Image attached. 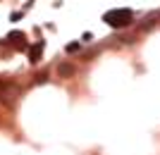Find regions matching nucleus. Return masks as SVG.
Returning <instances> with one entry per match:
<instances>
[{"label":"nucleus","mask_w":160,"mask_h":155,"mask_svg":"<svg viewBox=\"0 0 160 155\" xmlns=\"http://www.w3.org/2000/svg\"><path fill=\"white\" fill-rule=\"evenodd\" d=\"M103 22L112 29H124L134 22V14L132 10H110V12L103 14Z\"/></svg>","instance_id":"obj_1"},{"label":"nucleus","mask_w":160,"mask_h":155,"mask_svg":"<svg viewBox=\"0 0 160 155\" xmlns=\"http://www.w3.org/2000/svg\"><path fill=\"white\" fill-rule=\"evenodd\" d=\"M41 53H43V41H38V43H33V46L29 48V60L36 65V62L41 60Z\"/></svg>","instance_id":"obj_2"},{"label":"nucleus","mask_w":160,"mask_h":155,"mask_svg":"<svg viewBox=\"0 0 160 155\" xmlns=\"http://www.w3.org/2000/svg\"><path fill=\"white\" fill-rule=\"evenodd\" d=\"M7 38H10V41H24V34H22V31H12Z\"/></svg>","instance_id":"obj_3"},{"label":"nucleus","mask_w":160,"mask_h":155,"mask_svg":"<svg viewBox=\"0 0 160 155\" xmlns=\"http://www.w3.org/2000/svg\"><path fill=\"white\" fill-rule=\"evenodd\" d=\"M79 46H81V43H69V46H67V53H77Z\"/></svg>","instance_id":"obj_4"},{"label":"nucleus","mask_w":160,"mask_h":155,"mask_svg":"<svg viewBox=\"0 0 160 155\" xmlns=\"http://www.w3.org/2000/svg\"><path fill=\"white\" fill-rule=\"evenodd\" d=\"M60 74H72V67H67V65H65V67H60Z\"/></svg>","instance_id":"obj_5"}]
</instances>
